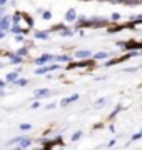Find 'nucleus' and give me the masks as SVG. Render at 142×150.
Here are the masks:
<instances>
[{
  "mask_svg": "<svg viewBox=\"0 0 142 150\" xmlns=\"http://www.w3.org/2000/svg\"><path fill=\"white\" fill-rule=\"evenodd\" d=\"M17 83H18V85H27V80H18Z\"/></svg>",
  "mask_w": 142,
  "mask_h": 150,
  "instance_id": "9b49d317",
  "label": "nucleus"
},
{
  "mask_svg": "<svg viewBox=\"0 0 142 150\" xmlns=\"http://www.w3.org/2000/svg\"><path fill=\"white\" fill-rule=\"evenodd\" d=\"M0 25H2L4 28H7L9 27V18H4V22H0Z\"/></svg>",
  "mask_w": 142,
  "mask_h": 150,
  "instance_id": "423d86ee",
  "label": "nucleus"
},
{
  "mask_svg": "<svg viewBox=\"0 0 142 150\" xmlns=\"http://www.w3.org/2000/svg\"><path fill=\"white\" fill-rule=\"evenodd\" d=\"M77 57H89V55H90V54H89V52H77Z\"/></svg>",
  "mask_w": 142,
  "mask_h": 150,
  "instance_id": "39448f33",
  "label": "nucleus"
},
{
  "mask_svg": "<svg viewBox=\"0 0 142 150\" xmlns=\"http://www.w3.org/2000/svg\"><path fill=\"white\" fill-rule=\"evenodd\" d=\"M77 98H79V95H72V97H69V98H65V100L62 102V107H65V105H69L70 102H75Z\"/></svg>",
  "mask_w": 142,
  "mask_h": 150,
  "instance_id": "f03ea898",
  "label": "nucleus"
},
{
  "mask_svg": "<svg viewBox=\"0 0 142 150\" xmlns=\"http://www.w3.org/2000/svg\"><path fill=\"white\" fill-rule=\"evenodd\" d=\"M49 93V90H37L35 92V95H47Z\"/></svg>",
  "mask_w": 142,
  "mask_h": 150,
  "instance_id": "1a4fd4ad",
  "label": "nucleus"
},
{
  "mask_svg": "<svg viewBox=\"0 0 142 150\" xmlns=\"http://www.w3.org/2000/svg\"><path fill=\"white\" fill-rule=\"evenodd\" d=\"M30 127H32L30 123H22V125H20V129H22V130H28Z\"/></svg>",
  "mask_w": 142,
  "mask_h": 150,
  "instance_id": "0eeeda50",
  "label": "nucleus"
},
{
  "mask_svg": "<svg viewBox=\"0 0 142 150\" xmlns=\"http://www.w3.org/2000/svg\"><path fill=\"white\" fill-rule=\"evenodd\" d=\"M50 59H52V55H44V57H40L38 60H35V62H37L38 65H42V64H45V62H47V60H50Z\"/></svg>",
  "mask_w": 142,
  "mask_h": 150,
  "instance_id": "7ed1b4c3",
  "label": "nucleus"
},
{
  "mask_svg": "<svg viewBox=\"0 0 142 150\" xmlns=\"http://www.w3.org/2000/svg\"><path fill=\"white\" fill-rule=\"evenodd\" d=\"M105 57H107V54H105V52H100V54L95 55V59H105Z\"/></svg>",
  "mask_w": 142,
  "mask_h": 150,
  "instance_id": "6e6552de",
  "label": "nucleus"
},
{
  "mask_svg": "<svg viewBox=\"0 0 142 150\" xmlns=\"http://www.w3.org/2000/svg\"><path fill=\"white\" fill-rule=\"evenodd\" d=\"M2 85H4V82H0V87H2Z\"/></svg>",
  "mask_w": 142,
  "mask_h": 150,
  "instance_id": "ddd939ff",
  "label": "nucleus"
},
{
  "mask_svg": "<svg viewBox=\"0 0 142 150\" xmlns=\"http://www.w3.org/2000/svg\"><path fill=\"white\" fill-rule=\"evenodd\" d=\"M17 79V72H13V74H10V75H7V80L10 82V80H15Z\"/></svg>",
  "mask_w": 142,
  "mask_h": 150,
  "instance_id": "20e7f679",
  "label": "nucleus"
},
{
  "mask_svg": "<svg viewBox=\"0 0 142 150\" xmlns=\"http://www.w3.org/2000/svg\"><path fill=\"white\" fill-rule=\"evenodd\" d=\"M0 4H5V0H0Z\"/></svg>",
  "mask_w": 142,
  "mask_h": 150,
  "instance_id": "f8f14e48",
  "label": "nucleus"
},
{
  "mask_svg": "<svg viewBox=\"0 0 142 150\" xmlns=\"http://www.w3.org/2000/svg\"><path fill=\"white\" fill-rule=\"evenodd\" d=\"M79 137H80V132H77V134H74V137H72V140H77Z\"/></svg>",
  "mask_w": 142,
  "mask_h": 150,
  "instance_id": "9d476101",
  "label": "nucleus"
},
{
  "mask_svg": "<svg viewBox=\"0 0 142 150\" xmlns=\"http://www.w3.org/2000/svg\"><path fill=\"white\" fill-rule=\"evenodd\" d=\"M120 45H126V48H141V42H126Z\"/></svg>",
  "mask_w": 142,
  "mask_h": 150,
  "instance_id": "f257e3e1",
  "label": "nucleus"
}]
</instances>
